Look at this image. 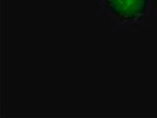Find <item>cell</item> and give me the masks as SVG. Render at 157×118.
Here are the masks:
<instances>
[{"label":"cell","instance_id":"1","mask_svg":"<svg viewBox=\"0 0 157 118\" xmlns=\"http://www.w3.org/2000/svg\"><path fill=\"white\" fill-rule=\"evenodd\" d=\"M106 3L116 16L132 21L145 14L148 0H106Z\"/></svg>","mask_w":157,"mask_h":118}]
</instances>
